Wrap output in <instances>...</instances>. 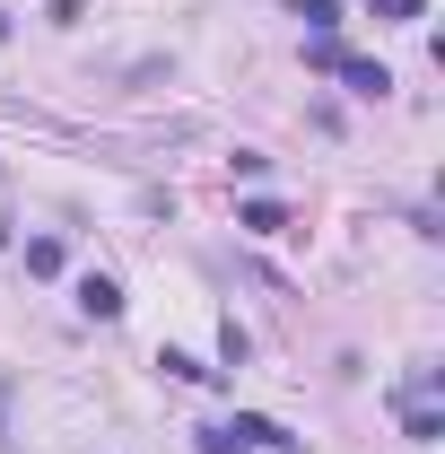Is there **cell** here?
<instances>
[{
    "label": "cell",
    "mask_w": 445,
    "mask_h": 454,
    "mask_svg": "<svg viewBox=\"0 0 445 454\" xmlns=\"http://www.w3.org/2000/svg\"><path fill=\"white\" fill-rule=\"evenodd\" d=\"M0 35H9V9H0Z\"/></svg>",
    "instance_id": "obj_14"
},
{
    "label": "cell",
    "mask_w": 445,
    "mask_h": 454,
    "mask_svg": "<svg viewBox=\"0 0 445 454\" xmlns=\"http://www.w3.org/2000/svg\"><path fill=\"white\" fill-rule=\"evenodd\" d=\"M61 236H27V280H61Z\"/></svg>",
    "instance_id": "obj_2"
},
{
    "label": "cell",
    "mask_w": 445,
    "mask_h": 454,
    "mask_svg": "<svg viewBox=\"0 0 445 454\" xmlns=\"http://www.w3.org/2000/svg\"><path fill=\"white\" fill-rule=\"evenodd\" d=\"M340 79H349L358 97H393V70H385V61H340Z\"/></svg>",
    "instance_id": "obj_4"
},
{
    "label": "cell",
    "mask_w": 445,
    "mask_h": 454,
    "mask_svg": "<svg viewBox=\"0 0 445 454\" xmlns=\"http://www.w3.org/2000/svg\"><path fill=\"white\" fill-rule=\"evenodd\" d=\"M306 61H315V70H340L349 53H340V35H315V44H306Z\"/></svg>",
    "instance_id": "obj_12"
},
{
    "label": "cell",
    "mask_w": 445,
    "mask_h": 454,
    "mask_svg": "<svg viewBox=\"0 0 445 454\" xmlns=\"http://www.w3.org/2000/svg\"><path fill=\"white\" fill-rule=\"evenodd\" d=\"M402 437H410V446H437V437H445V419L428 411V402H402Z\"/></svg>",
    "instance_id": "obj_3"
},
{
    "label": "cell",
    "mask_w": 445,
    "mask_h": 454,
    "mask_svg": "<svg viewBox=\"0 0 445 454\" xmlns=\"http://www.w3.org/2000/svg\"><path fill=\"white\" fill-rule=\"evenodd\" d=\"M201 454H254V446L236 437V419H210V428H201Z\"/></svg>",
    "instance_id": "obj_8"
},
{
    "label": "cell",
    "mask_w": 445,
    "mask_h": 454,
    "mask_svg": "<svg viewBox=\"0 0 445 454\" xmlns=\"http://www.w3.org/2000/svg\"><path fill=\"white\" fill-rule=\"evenodd\" d=\"M288 454H306V446H288Z\"/></svg>",
    "instance_id": "obj_16"
},
{
    "label": "cell",
    "mask_w": 445,
    "mask_h": 454,
    "mask_svg": "<svg viewBox=\"0 0 445 454\" xmlns=\"http://www.w3.org/2000/svg\"><path fill=\"white\" fill-rule=\"evenodd\" d=\"M158 367H167L175 385H219V367H201L192 349H158Z\"/></svg>",
    "instance_id": "obj_5"
},
{
    "label": "cell",
    "mask_w": 445,
    "mask_h": 454,
    "mask_svg": "<svg viewBox=\"0 0 445 454\" xmlns=\"http://www.w3.org/2000/svg\"><path fill=\"white\" fill-rule=\"evenodd\" d=\"M288 9L306 18V35H332V27H340V0H288Z\"/></svg>",
    "instance_id": "obj_7"
},
{
    "label": "cell",
    "mask_w": 445,
    "mask_h": 454,
    "mask_svg": "<svg viewBox=\"0 0 445 454\" xmlns=\"http://www.w3.org/2000/svg\"><path fill=\"white\" fill-rule=\"evenodd\" d=\"M227 175H245V184H262V175H271V158H262V149H236V158H227Z\"/></svg>",
    "instance_id": "obj_11"
},
{
    "label": "cell",
    "mask_w": 445,
    "mask_h": 454,
    "mask_svg": "<svg viewBox=\"0 0 445 454\" xmlns=\"http://www.w3.org/2000/svg\"><path fill=\"white\" fill-rule=\"evenodd\" d=\"M376 18L385 27H410V18H428V0H376Z\"/></svg>",
    "instance_id": "obj_10"
},
{
    "label": "cell",
    "mask_w": 445,
    "mask_h": 454,
    "mask_svg": "<svg viewBox=\"0 0 445 454\" xmlns=\"http://www.w3.org/2000/svg\"><path fill=\"white\" fill-rule=\"evenodd\" d=\"M219 358H227V367H245V358H254V340H245V324H236V315L219 324Z\"/></svg>",
    "instance_id": "obj_9"
},
{
    "label": "cell",
    "mask_w": 445,
    "mask_h": 454,
    "mask_svg": "<svg viewBox=\"0 0 445 454\" xmlns=\"http://www.w3.org/2000/svg\"><path fill=\"white\" fill-rule=\"evenodd\" d=\"M0 402H9V376H0Z\"/></svg>",
    "instance_id": "obj_15"
},
{
    "label": "cell",
    "mask_w": 445,
    "mask_h": 454,
    "mask_svg": "<svg viewBox=\"0 0 445 454\" xmlns=\"http://www.w3.org/2000/svg\"><path fill=\"white\" fill-rule=\"evenodd\" d=\"M9 236H18V227H9V210H0V245H9Z\"/></svg>",
    "instance_id": "obj_13"
},
{
    "label": "cell",
    "mask_w": 445,
    "mask_h": 454,
    "mask_svg": "<svg viewBox=\"0 0 445 454\" xmlns=\"http://www.w3.org/2000/svg\"><path fill=\"white\" fill-rule=\"evenodd\" d=\"M79 315H88V324H113V315H122V288H113L105 271H88V280H79Z\"/></svg>",
    "instance_id": "obj_1"
},
{
    "label": "cell",
    "mask_w": 445,
    "mask_h": 454,
    "mask_svg": "<svg viewBox=\"0 0 445 454\" xmlns=\"http://www.w3.org/2000/svg\"><path fill=\"white\" fill-rule=\"evenodd\" d=\"M236 227H245V236H279V227H288V210H279V201H245V210H236Z\"/></svg>",
    "instance_id": "obj_6"
}]
</instances>
